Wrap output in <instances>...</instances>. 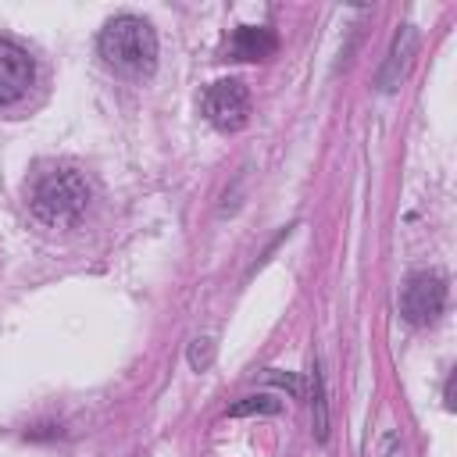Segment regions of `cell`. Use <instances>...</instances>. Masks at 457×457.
<instances>
[{"label":"cell","mask_w":457,"mask_h":457,"mask_svg":"<svg viewBox=\"0 0 457 457\" xmlns=\"http://www.w3.org/2000/svg\"><path fill=\"white\" fill-rule=\"evenodd\" d=\"M446 307V282L436 271H414L400 289V314L411 325H432Z\"/></svg>","instance_id":"4"},{"label":"cell","mask_w":457,"mask_h":457,"mask_svg":"<svg viewBox=\"0 0 457 457\" xmlns=\"http://www.w3.org/2000/svg\"><path fill=\"white\" fill-rule=\"evenodd\" d=\"M36 79L32 57L25 46H18L14 39H0V104H14L29 93Z\"/></svg>","instance_id":"5"},{"label":"cell","mask_w":457,"mask_h":457,"mask_svg":"<svg viewBox=\"0 0 457 457\" xmlns=\"http://www.w3.org/2000/svg\"><path fill=\"white\" fill-rule=\"evenodd\" d=\"M29 207L43 225L68 228L89 207V182L75 168H46L29 186Z\"/></svg>","instance_id":"2"},{"label":"cell","mask_w":457,"mask_h":457,"mask_svg":"<svg viewBox=\"0 0 457 457\" xmlns=\"http://www.w3.org/2000/svg\"><path fill=\"white\" fill-rule=\"evenodd\" d=\"M204 114L214 129L236 132L250 118V93L239 79H218L204 89Z\"/></svg>","instance_id":"3"},{"label":"cell","mask_w":457,"mask_h":457,"mask_svg":"<svg viewBox=\"0 0 457 457\" xmlns=\"http://www.w3.org/2000/svg\"><path fill=\"white\" fill-rule=\"evenodd\" d=\"M96 50L111 71L139 79L150 75L157 64V32L139 14H118L100 29Z\"/></svg>","instance_id":"1"},{"label":"cell","mask_w":457,"mask_h":457,"mask_svg":"<svg viewBox=\"0 0 457 457\" xmlns=\"http://www.w3.org/2000/svg\"><path fill=\"white\" fill-rule=\"evenodd\" d=\"M278 403L275 400H268V396H250L246 403H236L232 407V414H246V411H275Z\"/></svg>","instance_id":"7"},{"label":"cell","mask_w":457,"mask_h":457,"mask_svg":"<svg viewBox=\"0 0 457 457\" xmlns=\"http://www.w3.org/2000/svg\"><path fill=\"white\" fill-rule=\"evenodd\" d=\"M275 46H278V36L264 25H239L228 39V50L236 61H264L275 54Z\"/></svg>","instance_id":"6"}]
</instances>
